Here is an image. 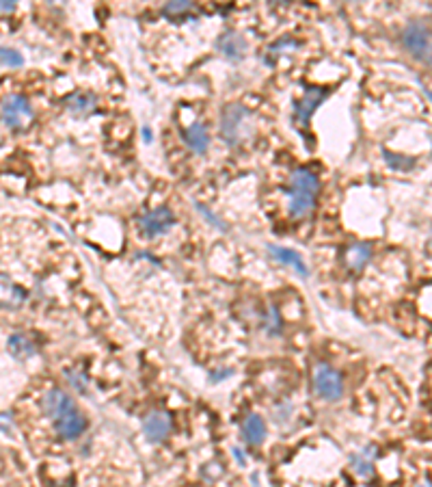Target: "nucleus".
Segmentation results:
<instances>
[{
  "label": "nucleus",
  "instance_id": "nucleus-7",
  "mask_svg": "<svg viewBox=\"0 0 432 487\" xmlns=\"http://www.w3.org/2000/svg\"><path fill=\"white\" fill-rule=\"evenodd\" d=\"M45 416H50L52 418V423L59 418H63L65 414H70L76 409V403L72 401V396L63 392L61 388H52L43 394V403H41Z\"/></svg>",
  "mask_w": 432,
  "mask_h": 487
},
{
  "label": "nucleus",
  "instance_id": "nucleus-14",
  "mask_svg": "<svg viewBox=\"0 0 432 487\" xmlns=\"http://www.w3.org/2000/svg\"><path fill=\"white\" fill-rule=\"evenodd\" d=\"M372 258V247L368 242H352L344 249V264L350 271H361Z\"/></svg>",
  "mask_w": 432,
  "mask_h": 487
},
{
  "label": "nucleus",
  "instance_id": "nucleus-10",
  "mask_svg": "<svg viewBox=\"0 0 432 487\" xmlns=\"http://www.w3.org/2000/svg\"><path fill=\"white\" fill-rule=\"evenodd\" d=\"M327 98V89H320V87H309L305 92L303 100L297 104V115H294V122L297 124H307L309 117L313 115V110L320 106V102Z\"/></svg>",
  "mask_w": 432,
  "mask_h": 487
},
{
  "label": "nucleus",
  "instance_id": "nucleus-13",
  "mask_svg": "<svg viewBox=\"0 0 432 487\" xmlns=\"http://www.w3.org/2000/svg\"><path fill=\"white\" fill-rule=\"evenodd\" d=\"M181 135H184V141L186 145L195 152V154H206L208 147H210V135H208V128L203 124H193L191 128H184L181 130Z\"/></svg>",
  "mask_w": 432,
  "mask_h": 487
},
{
  "label": "nucleus",
  "instance_id": "nucleus-16",
  "mask_svg": "<svg viewBox=\"0 0 432 487\" xmlns=\"http://www.w3.org/2000/svg\"><path fill=\"white\" fill-rule=\"evenodd\" d=\"M242 437L251 446H260L262 442H264V437H266V425H264V420L258 414L246 416V420L242 423Z\"/></svg>",
  "mask_w": 432,
  "mask_h": 487
},
{
  "label": "nucleus",
  "instance_id": "nucleus-15",
  "mask_svg": "<svg viewBox=\"0 0 432 487\" xmlns=\"http://www.w3.org/2000/svg\"><path fill=\"white\" fill-rule=\"evenodd\" d=\"M63 104L74 115H89V113H94V110H96L98 98L91 92H74L72 96L65 98Z\"/></svg>",
  "mask_w": 432,
  "mask_h": 487
},
{
  "label": "nucleus",
  "instance_id": "nucleus-11",
  "mask_svg": "<svg viewBox=\"0 0 432 487\" xmlns=\"http://www.w3.org/2000/svg\"><path fill=\"white\" fill-rule=\"evenodd\" d=\"M216 48L230 59V61H242L246 54V41L234 31H227L216 39Z\"/></svg>",
  "mask_w": 432,
  "mask_h": 487
},
{
  "label": "nucleus",
  "instance_id": "nucleus-2",
  "mask_svg": "<svg viewBox=\"0 0 432 487\" xmlns=\"http://www.w3.org/2000/svg\"><path fill=\"white\" fill-rule=\"evenodd\" d=\"M313 390L325 401H339L344 396L342 372L329 364H318L313 368Z\"/></svg>",
  "mask_w": 432,
  "mask_h": 487
},
{
  "label": "nucleus",
  "instance_id": "nucleus-5",
  "mask_svg": "<svg viewBox=\"0 0 432 487\" xmlns=\"http://www.w3.org/2000/svg\"><path fill=\"white\" fill-rule=\"evenodd\" d=\"M251 117V113L242 106V104H227L223 115H221V137L225 143L236 145L240 141V128L242 122Z\"/></svg>",
  "mask_w": 432,
  "mask_h": 487
},
{
  "label": "nucleus",
  "instance_id": "nucleus-12",
  "mask_svg": "<svg viewBox=\"0 0 432 487\" xmlns=\"http://www.w3.org/2000/svg\"><path fill=\"white\" fill-rule=\"evenodd\" d=\"M27 301V291L0 273V307H20Z\"/></svg>",
  "mask_w": 432,
  "mask_h": 487
},
{
  "label": "nucleus",
  "instance_id": "nucleus-21",
  "mask_svg": "<svg viewBox=\"0 0 432 487\" xmlns=\"http://www.w3.org/2000/svg\"><path fill=\"white\" fill-rule=\"evenodd\" d=\"M0 63L9 65V68H20V65L24 63V59H22V54L17 50L0 46Z\"/></svg>",
  "mask_w": 432,
  "mask_h": 487
},
{
  "label": "nucleus",
  "instance_id": "nucleus-19",
  "mask_svg": "<svg viewBox=\"0 0 432 487\" xmlns=\"http://www.w3.org/2000/svg\"><path fill=\"white\" fill-rule=\"evenodd\" d=\"M268 252H270L272 256H275L279 262H283V264H290V267H294V269H297L303 277H307V275H309V269L305 267L303 258H301L297 252L285 249V247H277V245H268Z\"/></svg>",
  "mask_w": 432,
  "mask_h": 487
},
{
  "label": "nucleus",
  "instance_id": "nucleus-20",
  "mask_svg": "<svg viewBox=\"0 0 432 487\" xmlns=\"http://www.w3.org/2000/svg\"><path fill=\"white\" fill-rule=\"evenodd\" d=\"M382 154H385V159H387V165L394 167V169L406 171V169H411L415 165V161L408 159V157H400V154H394V152H387V150H382Z\"/></svg>",
  "mask_w": 432,
  "mask_h": 487
},
{
  "label": "nucleus",
  "instance_id": "nucleus-3",
  "mask_svg": "<svg viewBox=\"0 0 432 487\" xmlns=\"http://www.w3.org/2000/svg\"><path fill=\"white\" fill-rule=\"evenodd\" d=\"M404 48L411 52L417 61L430 63V27L424 20L408 22L402 33Z\"/></svg>",
  "mask_w": 432,
  "mask_h": 487
},
{
  "label": "nucleus",
  "instance_id": "nucleus-27",
  "mask_svg": "<svg viewBox=\"0 0 432 487\" xmlns=\"http://www.w3.org/2000/svg\"><path fill=\"white\" fill-rule=\"evenodd\" d=\"M234 455H236V459H238V463H240V466H244V457H242V451H240V449H236V451H234Z\"/></svg>",
  "mask_w": 432,
  "mask_h": 487
},
{
  "label": "nucleus",
  "instance_id": "nucleus-8",
  "mask_svg": "<svg viewBox=\"0 0 432 487\" xmlns=\"http://www.w3.org/2000/svg\"><path fill=\"white\" fill-rule=\"evenodd\" d=\"M171 429H173V423H171V416L167 412H151L143 423L145 437L149 442H154V444L165 442V437L171 433Z\"/></svg>",
  "mask_w": 432,
  "mask_h": 487
},
{
  "label": "nucleus",
  "instance_id": "nucleus-18",
  "mask_svg": "<svg viewBox=\"0 0 432 487\" xmlns=\"http://www.w3.org/2000/svg\"><path fill=\"white\" fill-rule=\"evenodd\" d=\"M7 347H9V353H11V356H13L15 360H20V362L31 360V358L35 356V353H37L35 344H33V342H31L24 334H13V336H9Z\"/></svg>",
  "mask_w": 432,
  "mask_h": 487
},
{
  "label": "nucleus",
  "instance_id": "nucleus-25",
  "mask_svg": "<svg viewBox=\"0 0 432 487\" xmlns=\"http://www.w3.org/2000/svg\"><path fill=\"white\" fill-rule=\"evenodd\" d=\"M67 377H70V381H72L74 388H78L80 392H84V379L80 377V375H76V372L70 370V372H67Z\"/></svg>",
  "mask_w": 432,
  "mask_h": 487
},
{
  "label": "nucleus",
  "instance_id": "nucleus-1",
  "mask_svg": "<svg viewBox=\"0 0 432 487\" xmlns=\"http://www.w3.org/2000/svg\"><path fill=\"white\" fill-rule=\"evenodd\" d=\"M320 191V182H318V175L307 169L299 167L292 171L290 178V215L294 219H305L315 204V195Z\"/></svg>",
  "mask_w": 432,
  "mask_h": 487
},
{
  "label": "nucleus",
  "instance_id": "nucleus-29",
  "mask_svg": "<svg viewBox=\"0 0 432 487\" xmlns=\"http://www.w3.org/2000/svg\"><path fill=\"white\" fill-rule=\"evenodd\" d=\"M419 487H430V483H428V481H426V483H422V485H419Z\"/></svg>",
  "mask_w": 432,
  "mask_h": 487
},
{
  "label": "nucleus",
  "instance_id": "nucleus-9",
  "mask_svg": "<svg viewBox=\"0 0 432 487\" xmlns=\"http://www.w3.org/2000/svg\"><path fill=\"white\" fill-rule=\"evenodd\" d=\"M54 429L63 439H76L87 429V418L78 409H74L70 414H65L63 418L54 420Z\"/></svg>",
  "mask_w": 432,
  "mask_h": 487
},
{
  "label": "nucleus",
  "instance_id": "nucleus-17",
  "mask_svg": "<svg viewBox=\"0 0 432 487\" xmlns=\"http://www.w3.org/2000/svg\"><path fill=\"white\" fill-rule=\"evenodd\" d=\"M378 449L374 446V444H368L366 449H363L361 453H355L352 457H350V463H352V470L359 474V477H370L372 474V470H374V466H372V461L376 459V453Z\"/></svg>",
  "mask_w": 432,
  "mask_h": 487
},
{
  "label": "nucleus",
  "instance_id": "nucleus-28",
  "mask_svg": "<svg viewBox=\"0 0 432 487\" xmlns=\"http://www.w3.org/2000/svg\"><path fill=\"white\" fill-rule=\"evenodd\" d=\"M143 137H145V141H151V130L149 128H143Z\"/></svg>",
  "mask_w": 432,
  "mask_h": 487
},
{
  "label": "nucleus",
  "instance_id": "nucleus-4",
  "mask_svg": "<svg viewBox=\"0 0 432 487\" xmlns=\"http://www.w3.org/2000/svg\"><path fill=\"white\" fill-rule=\"evenodd\" d=\"M0 117H3L5 126H9L11 130H24L33 122L35 113H33L31 102L24 96L13 94V96L3 100V106H0Z\"/></svg>",
  "mask_w": 432,
  "mask_h": 487
},
{
  "label": "nucleus",
  "instance_id": "nucleus-6",
  "mask_svg": "<svg viewBox=\"0 0 432 487\" xmlns=\"http://www.w3.org/2000/svg\"><path fill=\"white\" fill-rule=\"evenodd\" d=\"M175 224V215L169 208H156L139 219V230L145 238H156L167 234Z\"/></svg>",
  "mask_w": 432,
  "mask_h": 487
},
{
  "label": "nucleus",
  "instance_id": "nucleus-26",
  "mask_svg": "<svg viewBox=\"0 0 432 487\" xmlns=\"http://www.w3.org/2000/svg\"><path fill=\"white\" fill-rule=\"evenodd\" d=\"M13 9H15V3H7V0H0V11L11 13Z\"/></svg>",
  "mask_w": 432,
  "mask_h": 487
},
{
  "label": "nucleus",
  "instance_id": "nucleus-23",
  "mask_svg": "<svg viewBox=\"0 0 432 487\" xmlns=\"http://www.w3.org/2000/svg\"><path fill=\"white\" fill-rule=\"evenodd\" d=\"M197 208H199V212H201V215H203V217H206V219H208V221H210V224H212V226H218V228H221V230H223V232H225V230H227V226H225V224H223V221H221V219H218V217H214V215H212V212H210V210H208V208H206V206H199V204H197Z\"/></svg>",
  "mask_w": 432,
  "mask_h": 487
},
{
  "label": "nucleus",
  "instance_id": "nucleus-22",
  "mask_svg": "<svg viewBox=\"0 0 432 487\" xmlns=\"http://www.w3.org/2000/svg\"><path fill=\"white\" fill-rule=\"evenodd\" d=\"M188 11H193V3H169L163 9V13L169 15V17H173V20L181 17V15L188 13Z\"/></svg>",
  "mask_w": 432,
  "mask_h": 487
},
{
  "label": "nucleus",
  "instance_id": "nucleus-24",
  "mask_svg": "<svg viewBox=\"0 0 432 487\" xmlns=\"http://www.w3.org/2000/svg\"><path fill=\"white\" fill-rule=\"evenodd\" d=\"M0 431L7 433V435H11V433H13V423L9 420V416H7V414H0Z\"/></svg>",
  "mask_w": 432,
  "mask_h": 487
}]
</instances>
